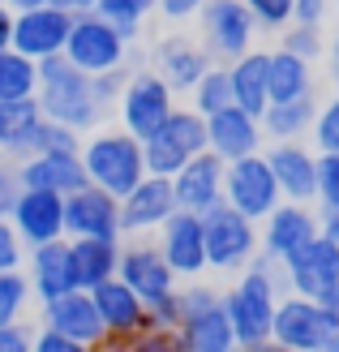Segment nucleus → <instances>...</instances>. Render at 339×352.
<instances>
[{
    "instance_id": "1",
    "label": "nucleus",
    "mask_w": 339,
    "mask_h": 352,
    "mask_svg": "<svg viewBox=\"0 0 339 352\" xmlns=\"http://www.w3.org/2000/svg\"><path fill=\"white\" fill-rule=\"evenodd\" d=\"M279 262H271L262 250L245 271H237V279L219 292L223 296V314L232 322L237 348L258 352L271 344V322H275V305H279Z\"/></svg>"
},
{
    "instance_id": "2",
    "label": "nucleus",
    "mask_w": 339,
    "mask_h": 352,
    "mask_svg": "<svg viewBox=\"0 0 339 352\" xmlns=\"http://www.w3.org/2000/svg\"><path fill=\"white\" fill-rule=\"evenodd\" d=\"M34 99H39L47 120H61V125L78 129V133L99 129V120L108 116V108L95 95V78L82 74L65 52L39 60V91H34Z\"/></svg>"
},
{
    "instance_id": "3",
    "label": "nucleus",
    "mask_w": 339,
    "mask_h": 352,
    "mask_svg": "<svg viewBox=\"0 0 339 352\" xmlns=\"http://www.w3.org/2000/svg\"><path fill=\"white\" fill-rule=\"evenodd\" d=\"M82 168H86V181L124 198L142 176H146V155H142V142L133 133L116 129H91L82 133Z\"/></svg>"
},
{
    "instance_id": "4",
    "label": "nucleus",
    "mask_w": 339,
    "mask_h": 352,
    "mask_svg": "<svg viewBox=\"0 0 339 352\" xmlns=\"http://www.w3.org/2000/svg\"><path fill=\"white\" fill-rule=\"evenodd\" d=\"M202 241H206V271L215 275H237L258 258L262 241H258V223L232 210L228 202L210 206L202 215Z\"/></svg>"
},
{
    "instance_id": "5",
    "label": "nucleus",
    "mask_w": 339,
    "mask_h": 352,
    "mask_svg": "<svg viewBox=\"0 0 339 352\" xmlns=\"http://www.w3.org/2000/svg\"><path fill=\"white\" fill-rule=\"evenodd\" d=\"M335 331H339V314L331 309V301H314V296H296V292L279 296L271 344L292 352H327Z\"/></svg>"
},
{
    "instance_id": "6",
    "label": "nucleus",
    "mask_w": 339,
    "mask_h": 352,
    "mask_svg": "<svg viewBox=\"0 0 339 352\" xmlns=\"http://www.w3.org/2000/svg\"><path fill=\"white\" fill-rule=\"evenodd\" d=\"M176 108V91L155 74V69H129V78H124L120 86V95L112 103V112H116V125L124 133H133L138 142L142 138H151L159 125L168 120V112Z\"/></svg>"
},
{
    "instance_id": "7",
    "label": "nucleus",
    "mask_w": 339,
    "mask_h": 352,
    "mask_svg": "<svg viewBox=\"0 0 339 352\" xmlns=\"http://www.w3.org/2000/svg\"><path fill=\"white\" fill-rule=\"evenodd\" d=\"M198 17V43L206 47L210 60H237L241 52L258 47V22L245 9V0H202Z\"/></svg>"
},
{
    "instance_id": "8",
    "label": "nucleus",
    "mask_w": 339,
    "mask_h": 352,
    "mask_svg": "<svg viewBox=\"0 0 339 352\" xmlns=\"http://www.w3.org/2000/svg\"><path fill=\"white\" fill-rule=\"evenodd\" d=\"M198 151H206V116L193 108H181V103L168 112V120L151 138H142L146 172H159V176L181 172Z\"/></svg>"
},
{
    "instance_id": "9",
    "label": "nucleus",
    "mask_w": 339,
    "mask_h": 352,
    "mask_svg": "<svg viewBox=\"0 0 339 352\" xmlns=\"http://www.w3.org/2000/svg\"><path fill=\"white\" fill-rule=\"evenodd\" d=\"M129 52H133V43L103 13H78L74 26H69V39H65V56L91 78L103 74V69L129 65Z\"/></svg>"
},
{
    "instance_id": "10",
    "label": "nucleus",
    "mask_w": 339,
    "mask_h": 352,
    "mask_svg": "<svg viewBox=\"0 0 339 352\" xmlns=\"http://www.w3.org/2000/svg\"><path fill=\"white\" fill-rule=\"evenodd\" d=\"M223 202L232 210H241V215H249L254 223H262L283 202L279 181H275V172H271V164H266L262 151L241 155V160L228 164V172H223Z\"/></svg>"
},
{
    "instance_id": "11",
    "label": "nucleus",
    "mask_w": 339,
    "mask_h": 352,
    "mask_svg": "<svg viewBox=\"0 0 339 352\" xmlns=\"http://www.w3.org/2000/svg\"><path fill=\"white\" fill-rule=\"evenodd\" d=\"M283 288L296 296H314V301H331V292L339 284V245L331 236H309L300 250H292L279 262Z\"/></svg>"
},
{
    "instance_id": "12",
    "label": "nucleus",
    "mask_w": 339,
    "mask_h": 352,
    "mask_svg": "<svg viewBox=\"0 0 339 352\" xmlns=\"http://www.w3.org/2000/svg\"><path fill=\"white\" fill-rule=\"evenodd\" d=\"M91 296H95V309H99V318H103V336H108L103 348H129L133 352L138 336L151 327V305L142 301V296L124 284L120 275L95 284Z\"/></svg>"
},
{
    "instance_id": "13",
    "label": "nucleus",
    "mask_w": 339,
    "mask_h": 352,
    "mask_svg": "<svg viewBox=\"0 0 339 352\" xmlns=\"http://www.w3.org/2000/svg\"><path fill=\"white\" fill-rule=\"evenodd\" d=\"M116 275L129 284L142 301H159V296H168L181 279L176 271L168 267V258L159 254L155 236H120V262H116Z\"/></svg>"
},
{
    "instance_id": "14",
    "label": "nucleus",
    "mask_w": 339,
    "mask_h": 352,
    "mask_svg": "<svg viewBox=\"0 0 339 352\" xmlns=\"http://www.w3.org/2000/svg\"><path fill=\"white\" fill-rule=\"evenodd\" d=\"M176 210L172 176L146 172L142 181L120 198V236H155L159 223Z\"/></svg>"
},
{
    "instance_id": "15",
    "label": "nucleus",
    "mask_w": 339,
    "mask_h": 352,
    "mask_svg": "<svg viewBox=\"0 0 339 352\" xmlns=\"http://www.w3.org/2000/svg\"><path fill=\"white\" fill-rule=\"evenodd\" d=\"M159 254L168 258V267L176 271V279H198L206 271V241H202V215L176 206L172 215L159 223L155 232Z\"/></svg>"
},
{
    "instance_id": "16",
    "label": "nucleus",
    "mask_w": 339,
    "mask_h": 352,
    "mask_svg": "<svg viewBox=\"0 0 339 352\" xmlns=\"http://www.w3.org/2000/svg\"><path fill=\"white\" fill-rule=\"evenodd\" d=\"M69 26L74 17L56 5H34V9H17L13 13V39L9 47L26 52L30 60H47V56H61L65 39H69Z\"/></svg>"
},
{
    "instance_id": "17",
    "label": "nucleus",
    "mask_w": 339,
    "mask_h": 352,
    "mask_svg": "<svg viewBox=\"0 0 339 352\" xmlns=\"http://www.w3.org/2000/svg\"><path fill=\"white\" fill-rule=\"evenodd\" d=\"M266 164H271L279 193L288 202H314L318 198V151L305 138H292V142H266L262 146Z\"/></svg>"
},
{
    "instance_id": "18",
    "label": "nucleus",
    "mask_w": 339,
    "mask_h": 352,
    "mask_svg": "<svg viewBox=\"0 0 339 352\" xmlns=\"http://www.w3.org/2000/svg\"><path fill=\"white\" fill-rule=\"evenodd\" d=\"M39 305H43V322L56 327L61 336H69L82 352L86 348H103V340H108L91 288H69L61 296H52V301H39Z\"/></svg>"
},
{
    "instance_id": "19",
    "label": "nucleus",
    "mask_w": 339,
    "mask_h": 352,
    "mask_svg": "<svg viewBox=\"0 0 339 352\" xmlns=\"http://www.w3.org/2000/svg\"><path fill=\"white\" fill-rule=\"evenodd\" d=\"M65 236H120V198L91 181L65 193Z\"/></svg>"
},
{
    "instance_id": "20",
    "label": "nucleus",
    "mask_w": 339,
    "mask_h": 352,
    "mask_svg": "<svg viewBox=\"0 0 339 352\" xmlns=\"http://www.w3.org/2000/svg\"><path fill=\"white\" fill-rule=\"evenodd\" d=\"M9 223L17 228V236L30 245H43V241H61L65 236V198L52 189H17L13 210H9Z\"/></svg>"
},
{
    "instance_id": "21",
    "label": "nucleus",
    "mask_w": 339,
    "mask_h": 352,
    "mask_svg": "<svg viewBox=\"0 0 339 352\" xmlns=\"http://www.w3.org/2000/svg\"><path fill=\"white\" fill-rule=\"evenodd\" d=\"M309 236H318V210H314V202H288V198H283L271 215L258 223L262 254L271 262H283L292 250H300Z\"/></svg>"
},
{
    "instance_id": "22",
    "label": "nucleus",
    "mask_w": 339,
    "mask_h": 352,
    "mask_svg": "<svg viewBox=\"0 0 339 352\" xmlns=\"http://www.w3.org/2000/svg\"><path fill=\"white\" fill-rule=\"evenodd\" d=\"M262 146H266L262 116L245 112L241 103H228V108H219V112L206 116V151H215L223 164L241 160V155H254Z\"/></svg>"
},
{
    "instance_id": "23",
    "label": "nucleus",
    "mask_w": 339,
    "mask_h": 352,
    "mask_svg": "<svg viewBox=\"0 0 339 352\" xmlns=\"http://www.w3.org/2000/svg\"><path fill=\"white\" fill-rule=\"evenodd\" d=\"M223 172H228V164L215 151H198L181 172H172L176 206L193 210V215H206L210 206H219L223 202Z\"/></svg>"
},
{
    "instance_id": "24",
    "label": "nucleus",
    "mask_w": 339,
    "mask_h": 352,
    "mask_svg": "<svg viewBox=\"0 0 339 352\" xmlns=\"http://www.w3.org/2000/svg\"><path fill=\"white\" fill-rule=\"evenodd\" d=\"M206 65H210L206 47L198 39H189V34H164V39H155V47H151V69L176 95H189V86L206 74Z\"/></svg>"
},
{
    "instance_id": "25",
    "label": "nucleus",
    "mask_w": 339,
    "mask_h": 352,
    "mask_svg": "<svg viewBox=\"0 0 339 352\" xmlns=\"http://www.w3.org/2000/svg\"><path fill=\"white\" fill-rule=\"evenodd\" d=\"M17 181L26 189H52V193H74L78 185H86V168L78 151H39L17 160Z\"/></svg>"
},
{
    "instance_id": "26",
    "label": "nucleus",
    "mask_w": 339,
    "mask_h": 352,
    "mask_svg": "<svg viewBox=\"0 0 339 352\" xmlns=\"http://www.w3.org/2000/svg\"><path fill=\"white\" fill-rule=\"evenodd\" d=\"M26 275H30L34 301H52V296L78 288L74 284V267H69V236L30 245L26 250Z\"/></svg>"
},
{
    "instance_id": "27",
    "label": "nucleus",
    "mask_w": 339,
    "mask_h": 352,
    "mask_svg": "<svg viewBox=\"0 0 339 352\" xmlns=\"http://www.w3.org/2000/svg\"><path fill=\"white\" fill-rule=\"evenodd\" d=\"M176 336H181V352H232V348H237L232 322L223 314V296L210 301V305H202V309L181 314Z\"/></svg>"
},
{
    "instance_id": "28",
    "label": "nucleus",
    "mask_w": 339,
    "mask_h": 352,
    "mask_svg": "<svg viewBox=\"0 0 339 352\" xmlns=\"http://www.w3.org/2000/svg\"><path fill=\"white\" fill-rule=\"evenodd\" d=\"M43 125V108L39 99L26 95V99H5L0 103V155L5 160H26L34 155V133Z\"/></svg>"
},
{
    "instance_id": "29",
    "label": "nucleus",
    "mask_w": 339,
    "mask_h": 352,
    "mask_svg": "<svg viewBox=\"0 0 339 352\" xmlns=\"http://www.w3.org/2000/svg\"><path fill=\"white\" fill-rule=\"evenodd\" d=\"M120 236H69V267L78 288H95L116 275Z\"/></svg>"
},
{
    "instance_id": "30",
    "label": "nucleus",
    "mask_w": 339,
    "mask_h": 352,
    "mask_svg": "<svg viewBox=\"0 0 339 352\" xmlns=\"http://www.w3.org/2000/svg\"><path fill=\"white\" fill-rule=\"evenodd\" d=\"M266 65H271V52L249 47L237 60H228V78H232V103H241L245 112L262 116L266 103H271V86H266Z\"/></svg>"
},
{
    "instance_id": "31",
    "label": "nucleus",
    "mask_w": 339,
    "mask_h": 352,
    "mask_svg": "<svg viewBox=\"0 0 339 352\" xmlns=\"http://www.w3.org/2000/svg\"><path fill=\"white\" fill-rule=\"evenodd\" d=\"M318 99L309 95H296V99H271L262 112V133L266 142H292V138H309L314 129V116H318Z\"/></svg>"
},
{
    "instance_id": "32",
    "label": "nucleus",
    "mask_w": 339,
    "mask_h": 352,
    "mask_svg": "<svg viewBox=\"0 0 339 352\" xmlns=\"http://www.w3.org/2000/svg\"><path fill=\"white\" fill-rule=\"evenodd\" d=\"M266 86H271V99H296L314 91V60L296 56L288 47L271 52V65H266Z\"/></svg>"
},
{
    "instance_id": "33",
    "label": "nucleus",
    "mask_w": 339,
    "mask_h": 352,
    "mask_svg": "<svg viewBox=\"0 0 339 352\" xmlns=\"http://www.w3.org/2000/svg\"><path fill=\"white\" fill-rule=\"evenodd\" d=\"M39 91V60H30L17 47H0V103L26 99Z\"/></svg>"
},
{
    "instance_id": "34",
    "label": "nucleus",
    "mask_w": 339,
    "mask_h": 352,
    "mask_svg": "<svg viewBox=\"0 0 339 352\" xmlns=\"http://www.w3.org/2000/svg\"><path fill=\"white\" fill-rule=\"evenodd\" d=\"M228 103H232V78H228V65L210 60V65H206V74L189 86V108H193V112H202V116H210V112L228 108Z\"/></svg>"
},
{
    "instance_id": "35",
    "label": "nucleus",
    "mask_w": 339,
    "mask_h": 352,
    "mask_svg": "<svg viewBox=\"0 0 339 352\" xmlns=\"http://www.w3.org/2000/svg\"><path fill=\"white\" fill-rule=\"evenodd\" d=\"M95 13H103L108 22H116L124 39L138 43V34H142V26H146V17L159 13V0H99Z\"/></svg>"
},
{
    "instance_id": "36",
    "label": "nucleus",
    "mask_w": 339,
    "mask_h": 352,
    "mask_svg": "<svg viewBox=\"0 0 339 352\" xmlns=\"http://www.w3.org/2000/svg\"><path fill=\"white\" fill-rule=\"evenodd\" d=\"M30 301H34V288H30L26 267L0 271V322H22Z\"/></svg>"
},
{
    "instance_id": "37",
    "label": "nucleus",
    "mask_w": 339,
    "mask_h": 352,
    "mask_svg": "<svg viewBox=\"0 0 339 352\" xmlns=\"http://www.w3.org/2000/svg\"><path fill=\"white\" fill-rule=\"evenodd\" d=\"M279 47H288V52H296V56H305V60H322L327 34H322V26H314V22H288L279 30Z\"/></svg>"
},
{
    "instance_id": "38",
    "label": "nucleus",
    "mask_w": 339,
    "mask_h": 352,
    "mask_svg": "<svg viewBox=\"0 0 339 352\" xmlns=\"http://www.w3.org/2000/svg\"><path fill=\"white\" fill-rule=\"evenodd\" d=\"M309 142H314V151H339V86L331 91V99L318 103Z\"/></svg>"
},
{
    "instance_id": "39",
    "label": "nucleus",
    "mask_w": 339,
    "mask_h": 352,
    "mask_svg": "<svg viewBox=\"0 0 339 352\" xmlns=\"http://www.w3.org/2000/svg\"><path fill=\"white\" fill-rule=\"evenodd\" d=\"M245 9L254 13V22L258 30H283L296 17V0H245Z\"/></svg>"
},
{
    "instance_id": "40",
    "label": "nucleus",
    "mask_w": 339,
    "mask_h": 352,
    "mask_svg": "<svg viewBox=\"0 0 339 352\" xmlns=\"http://www.w3.org/2000/svg\"><path fill=\"white\" fill-rule=\"evenodd\" d=\"M318 206H339V151H318Z\"/></svg>"
},
{
    "instance_id": "41",
    "label": "nucleus",
    "mask_w": 339,
    "mask_h": 352,
    "mask_svg": "<svg viewBox=\"0 0 339 352\" xmlns=\"http://www.w3.org/2000/svg\"><path fill=\"white\" fill-rule=\"evenodd\" d=\"M39 151H82V133L61 125V120H47L43 116L39 133H34V155H39Z\"/></svg>"
},
{
    "instance_id": "42",
    "label": "nucleus",
    "mask_w": 339,
    "mask_h": 352,
    "mask_svg": "<svg viewBox=\"0 0 339 352\" xmlns=\"http://www.w3.org/2000/svg\"><path fill=\"white\" fill-rule=\"evenodd\" d=\"M26 267V241L17 236V228L9 219H0V271Z\"/></svg>"
},
{
    "instance_id": "43",
    "label": "nucleus",
    "mask_w": 339,
    "mask_h": 352,
    "mask_svg": "<svg viewBox=\"0 0 339 352\" xmlns=\"http://www.w3.org/2000/svg\"><path fill=\"white\" fill-rule=\"evenodd\" d=\"M30 352H82L69 336H61L56 327H47V322H39L34 327V336H30Z\"/></svg>"
},
{
    "instance_id": "44",
    "label": "nucleus",
    "mask_w": 339,
    "mask_h": 352,
    "mask_svg": "<svg viewBox=\"0 0 339 352\" xmlns=\"http://www.w3.org/2000/svg\"><path fill=\"white\" fill-rule=\"evenodd\" d=\"M124 78H129V65H116V69H103V74H95V95H99V103H103L108 112H112V103H116V95H120Z\"/></svg>"
},
{
    "instance_id": "45",
    "label": "nucleus",
    "mask_w": 339,
    "mask_h": 352,
    "mask_svg": "<svg viewBox=\"0 0 339 352\" xmlns=\"http://www.w3.org/2000/svg\"><path fill=\"white\" fill-rule=\"evenodd\" d=\"M151 327H168V331L181 327V296H176V288L168 296H159V301H151Z\"/></svg>"
},
{
    "instance_id": "46",
    "label": "nucleus",
    "mask_w": 339,
    "mask_h": 352,
    "mask_svg": "<svg viewBox=\"0 0 339 352\" xmlns=\"http://www.w3.org/2000/svg\"><path fill=\"white\" fill-rule=\"evenodd\" d=\"M17 189H22V181H17V164L0 155V219H9V210H13V198H17Z\"/></svg>"
},
{
    "instance_id": "47",
    "label": "nucleus",
    "mask_w": 339,
    "mask_h": 352,
    "mask_svg": "<svg viewBox=\"0 0 339 352\" xmlns=\"http://www.w3.org/2000/svg\"><path fill=\"white\" fill-rule=\"evenodd\" d=\"M30 336L34 327L22 318V322H0V352H30Z\"/></svg>"
},
{
    "instance_id": "48",
    "label": "nucleus",
    "mask_w": 339,
    "mask_h": 352,
    "mask_svg": "<svg viewBox=\"0 0 339 352\" xmlns=\"http://www.w3.org/2000/svg\"><path fill=\"white\" fill-rule=\"evenodd\" d=\"M331 13H335V0H296V17H292V22H314V26H322Z\"/></svg>"
},
{
    "instance_id": "49",
    "label": "nucleus",
    "mask_w": 339,
    "mask_h": 352,
    "mask_svg": "<svg viewBox=\"0 0 339 352\" xmlns=\"http://www.w3.org/2000/svg\"><path fill=\"white\" fill-rule=\"evenodd\" d=\"M198 9H202V0H159V13H164L168 22H189Z\"/></svg>"
},
{
    "instance_id": "50",
    "label": "nucleus",
    "mask_w": 339,
    "mask_h": 352,
    "mask_svg": "<svg viewBox=\"0 0 339 352\" xmlns=\"http://www.w3.org/2000/svg\"><path fill=\"white\" fill-rule=\"evenodd\" d=\"M318 232H322V236H331L335 245H339V206H318Z\"/></svg>"
},
{
    "instance_id": "51",
    "label": "nucleus",
    "mask_w": 339,
    "mask_h": 352,
    "mask_svg": "<svg viewBox=\"0 0 339 352\" xmlns=\"http://www.w3.org/2000/svg\"><path fill=\"white\" fill-rule=\"evenodd\" d=\"M322 60H327V78H331V86H339V30H335L331 39H327Z\"/></svg>"
},
{
    "instance_id": "52",
    "label": "nucleus",
    "mask_w": 339,
    "mask_h": 352,
    "mask_svg": "<svg viewBox=\"0 0 339 352\" xmlns=\"http://www.w3.org/2000/svg\"><path fill=\"white\" fill-rule=\"evenodd\" d=\"M47 5H56V9H65L69 17H78V13H95L99 0H47Z\"/></svg>"
},
{
    "instance_id": "53",
    "label": "nucleus",
    "mask_w": 339,
    "mask_h": 352,
    "mask_svg": "<svg viewBox=\"0 0 339 352\" xmlns=\"http://www.w3.org/2000/svg\"><path fill=\"white\" fill-rule=\"evenodd\" d=\"M9 39H13V9L0 5V47H9Z\"/></svg>"
},
{
    "instance_id": "54",
    "label": "nucleus",
    "mask_w": 339,
    "mask_h": 352,
    "mask_svg": "<svg viewBox=\"0 0 339 352\" xmlns=\"http://www.w3.org/2000/svg\"><path fill=\"white\" fill-rule=\"evenodd\" d=\"M5 5L17 13V9H34V5H47V0H5Z\"/></svg>"
},
{
    "instance_id": "55",
    "label": "nucleus",
    "mask_w": 339,
    "mask_h": 352,
    "mask_svg": "<svg viewBox=\"0 0 339 352\" xmlns=\"http://www.w3.org/2000/svg\"><path fill=\"white\" fill-rule=\"evenodd\" d=\"M331 309L339 314V284H335V292H331Z\"/></svg>"
},
{
    "instance_id": "56",
    "label": "nucleus",
    "mask_w": 339,
    "mask_h": 352,
    "mask_svg": "<svg viewBox=\"0 0 339 352\" xmlns=\"http://www.w3.org/2000/svg\"><path fill=\"white\" fill-rule=\"evenodd\" d=\"M327 352H339V331L331 336V344H327Z\"/></svg>"
},
{
    "instance_id": "57",
    "label": "nucleus",
    "mask_w": 339,
    "mask_h": 352,
    "mask_svg": "<svg viewBox=\"0 0 339 352\" xmlns=\"http://www.w3.org/2000/svg\"><path fill=\"white\" fill-rule=\"evenodd\" d=\"M335 9H339V0H335Z\"/></svg>"
},
{
    "instance_id": "58",
    "label": "nucleus",
    "mask_w": 339,
    "mask_h": 352,
    "mask_svg": "<svg viewBox=\"0 0 339 352\" xmlns=\"http://www.w3.org/2000/svg\"><path fill=\"white\" fill-rule=\"evenodd\" d=\"M0 5H5V0H0Z\"/></svg>"
}]
</instances>
